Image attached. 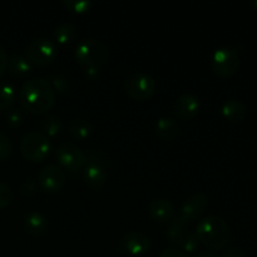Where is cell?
Returning <instances> with one entry per match:
<instances>
[{
    "label": "cell",
    "instance_id": "8fae6325",
    "mask_svg": "<svg viewBox=\"0 0 257 257\" xmlns=\"http://www.w3.org/2000/svg\"><path fill=\"white\" fill-rule=\"evenodd\" d=\"M207 203L208 200L206 195H203V193H195V195L190 196L183 202L180 216L188 223L190 221L196 220V218H198V216L202 215V212L207 207Z\"/></svg>",
    "mask_w": 257,
    "mask_h": 257
},
{
    "label": "cell",
    "instance_id": "ac0fdd59",
    "mask_svg": "<svg viewBox=\"0 0 257 257\" xmlns=\"http://www.w3.org/2000/svg\"><path fill=\"white\" fill-rule=\"evenodd\" d=\"M78 30L72 23L63 22L54 29V38L60 44H67L77 38Z\"/></svg>",
    "mask_w": 257,
    "mask_h": 257
},
{
    "label": "cell",
    "instance_id": "4fadbf2b",
    "mask_svg": "<svg viewBox=\"0 0 257 257\" xmlns=\"http://www.w3.org/2000/svg\"><path fill=\"white\" fill-rule=\"evenodd\" d=\"M200 110V99L195 94L185 93L176 99L173 104V112L182 119H190L195 117Z\"/></svg>",
    "mask_w": 257,
    "mask_h": 257
},
{
    "label": "cell",
    "instance_id": "5bb4252c",
    "mask_svg": "<svg viewBox=\"0 0 257 257\" xmlns=\"http://www.w3.org/2000/svg\"><path fill=\"white\" fill-rule=\"evenodd\" d=\"M148 213L158 222H170L175 216V206L168 200L157 198L148 205Z\"/></svg>",
    "mask_w": 257,
    "mask_h": 257
},
{
    "label": "cell",
    "instance_id": "603a6c76",
    "mask_svg": "<svg viewBox=\"0 0 257 257\" xmlns=\"http://www.w3.org/2000/svg\"><path fill=\"white\" fill-rule=\"evenodd\" d=\"M198 245H200V240L196 236V233H185L178 242L177 248H180L181 251L186 253H191L197 250Z\"/></svg>",
    "mask_w": 257,
    "mask_h": 257
},
{
    "label": "cell",
    "instance_id": "ffe728a7",
    "mask_svg": "<svg viewBox=\"0 0 257 257\" xmlns=\"http://www.w3.org/2000/svg\"><path fill=\"white\" fill-rule=\"evenodd\" d=\"M92 130V124L85 119H74L68 125V131H69L70 135L74 138H79V140L89 137Z\"/></svg>",
    "mask_w": 257,
    "mask_h": 257
},
{
    "label": "cell",
    "instance_id": "6da1fadb",
    "mask_svg": "<svg viewBox=\"0 0 257 257\" xmlns=\"http://www.w3.org/2000/svg\"><path fill=\"white\" fill-rule=\"evenodd\" d=\"M19 99L25 110L33 114H43L54 105L55 92L49 80L32 78L20 88Z\"/></svg>",
    "mask_w": 257,
    "mask_h": 257
},
{
    "label": "cell",
    "instance_id": "1f68e13d",
    "mask_svg": "<svg viewBox=\"0 0 257 257\" xmlns=\"http://www.w3.org/2000/svg\"><path fill=\"white\" fill-rule=\"evenodd\" d=\"M221 257H246L242 250L237 247H231L221 255Z\"/></svg>",
    "mask_w": 257,
    "mask_h": 257
},
{
    "label": "cell",
    "instance_id": "277c9868",
    "mask_svg": "<svg viewBox=\"0 0 257 257\" xmlns=\"http://www.w3.org/2000/svg\"><path fill=\"white\" fill-rule=\"evenodd\" d=\"M50 151V142L42 132H29L20 142V152L32 162H40L48 156Z\"/></svg>",
    "mask_w": 257,
    "mask_h": 257
},
{
    "label": "cell",
    "instance_id": "30bf717a",
    "mask_svg": "<svg viewBox=\"0 0 257 257\" xmlns=\"http://www.w3.org/2000/svg\"><path fill=\"white\" fill-rule=\"evenodd\" d=\"M38 181L45 192H57L64 186L65 172L60 166L48 165L42 168L38 176Z\"/></svg>",
    "mask_w": 257,
    "mask_h": 257
},
{
    "label": "cell",
    "instance_id": "83f0119b",
    "mask_svg": "<svg viewBox=\"0 0 257 257\" xmlns=\"http://www.w3.org/2000/svg\"><path fill=\"white\" fill-rule=\"evenodd\" d=\"M52 87L53 89L58 90V92H64L65 89L68 88V82L67 79H65L64 77H62V75H54V77L52 78Z\"/></svg>",
    "mask_w": 257,
    "mask_h": 257
},
{
    "label": "cell",
    "instance_id": "f546056e",
    "mask_svg": "<svg viewBox=\"0 0 257 257\" xmlns=\"http://www.w3.org/2000/svg\"><path fill=\"white\" fill-rule=\"evenodd\" d=\"M160 257H188V255L183 251H181L180 248H165V250L161 252Z\"/></svg>",
    "mask_w": 257,
    "mask_h": 257
},
{
    "label": "cell",
    "instance_id": "44dd1931",
    "mask_svg": "<svg viewBox=\"0 0 257 257\" xmlns=\"http://www.w3.org/2000/svg\"><path fill=\"white\" fill-rule=\"evenodd\" d=\"M17 93L14 85L8 82H0V110H5L14 103Z\"/></svg>",
    "mask_w": 257,
    "mask_h": 257
},
{
    "label": "cell",
    "instance_id": "484cf974",
    "mask_svg": "<svg viewBox=\"0 0 257 257\" xmlns=\"http://www.w3.org/2000/svg\"><path fill=\"white\" fill-rule=\"evenodd\" d=\"M13 201V191L7 183L0 181V208H4Z\"/></svg>",
    "mask_w": 257,
    "mask_h": 257
},
{
    "label": "cell",
    "instance_id": "ba28073f",
    "mask_svg": "<svg viewBox=\"0 0 257 257\" xmlns=\"http://www.w3.org/2000/svg\"><path fill=\"white\" fill-rule=\"evenodd\" d=\"M124 89L133 99L145 100L155 93L156 82L147 73H137L125 80Z\"/></svg>",
    "mask_w": 257,
    "mask_h": 257
},
{
    "label": "cell",
    "instance_id": "7a4b0ae2",
    "mask_svg": "<svg viewBox=\"0 0 257 257\" xmlns=\"http://www.w3.org/2000/svg\"><path fill=\"white\" fill-rule=\"evenodd\" d=\"M196 236L200 242L212 250H221L230 240V227L223 218L207 216L196 226Z\"/></svg>",
    "mask_w": 257,
    "mask_h": 257
},
{
    "label": "cell",
    "instance_id": "5b68a950",
    "mask_svg": "<svg viewBox=\"0 0 257 257\" xmlns=\"http://www.w3.org/2000/svg\"><path fill=\"white\" fill-rule=\"evenodd\" d=\"M55 157L60 167L72 175H77L79 171H82L87 162V155L78 146L68 142L58 146L55 150Z\"/></svg>",
    "mask_w": 257,
    "mask_h": 257
},
{
    "label": "cell",
    "instance_id": "9c48e42d",
    "mask_svg": "<svg viewBox=\"0 0 257 257\" xmlns=\"http://www.w3.org/2000/svg\"><path fill=\"white\" fill-rule=\"evenodd\" d=\"M83 177L85 182L92 187H102L107 181V171L95 152H90L87 157V162L83 167Z\"/></svg>",
    "mask_w": 257,
    "mask_h": 257
},
{
    "label": "cell",
    "instance_id": "52a82bcc",
    "mask_svg": "<svg viewBox=\"0 0 257 257\" xmlns=\"http://www.w3.org/2000/svg\"><path fill=\"white\" fill-rule=\"evenodd\" d=\"M211 65L213 72L220 77H230L237 70L240 65V58L237 53L228 47H221L215 50L211 58Z\"/></svg>",
    "mask_w": 257,
    "mask_h": 257
},
{
    "label": "cell",
    "instance_id": "d6986e66",
    "mask_svg": "<svg viewBox=\"0 0 257 257\" xmlns=\"http://www.w3.org/2000/svg\"><path fill=\"white\" fill-rule=\"evenodd\" d=\"M186 226H187V222L181 216H177L170 221V226L167 228V237L170 238L171 243L176 246L178 245L182 236L185 235L183 230H185Z\"/></svg>",
    "mask_w": 257,
    "mask_h": 257
},
{
    "label": "cell",
    "instance_id": "cb8c5ba5",
    "mask_svg": "<svg viewBox=\"0 0 257 257\" xmlns=\"http://www.w3.org/2000/svg\"><path fill=\"white\" fill-rule=\"evenodd\" d=\"M60 130H62V122L58 117L55 115H50V117L45 118L43 120V131L45 132V136H49V137H55L57 135H59Z\"/></svg>",
    "mask_w": 257,
    "mask_h": 257
},
{
    "label": "cell",
    "instance_id": "8992f818",
    "mask_svg": "<svg viewBox=\"0 0 257 257\" xmlns=\"http://www.w3.org/2000/svg\"><path fill=\"white\" fill-rule=\"evenodd\" d=\"M57 57V47L54 42L47 38L32 40L25 49V58L30 64L47 65Z\"/></svg>",
    "mask_w": 257,
    "mask_h": 257
},
{
    "label": "cell",
    "instance_id": "3957f363",
    "mask_svg": "<svg viewBox=\"0 0 257 257\" xmlns=\"http://www.w3.org/2000/svg\"><path fill=\"white\" fill-rule=\"evenodd\" d=\"M75 59L85 68H100L107 62L109 53L107 47L97 39H84L77 45Z\"/></svg>",
    "mask_w": 257,
    "mask_h": 257
},
{
    "label": "cell",
    "instance_id": "d4e9b609",
    "mask_svg": "<svg viewBox=\"0 0 257 257\" xmlns=\"http://www.w3.org/2000/svg\"><path fill=\"white\" fill-rule=\"evenodd\" d=\"M63 4L72 12L78 13V14H84L89 12L92 8V2L90 0H63Z\"/></svg>",
    "mask_w": 257,
    "mask_h": 257
},
{
    "label": "cell",
    "instance_id": "e0dca14e",
    "mask_svg": "<svg viewBox=\"0 0 257 257\" xmlns=\"http://www.w3.org/2000/svg\"><path fill=\"white\" fill-rule=\"evenodd\" d=\"M156 132L163 140H171L177 136L178 124L172 118L160 117L156 123Z\"/></svg>",
    "mask_w": 257,
    "mask_h": 257
},
{
    "label": "cell",
    "instance_id": "7c38bea8",
    "mask_svg": "<svg viewBox=\"0 0 257 257\" xmlns=\"http://www.w3.org/2000/svg\"><path fill=\"white\" fill-rule=\"evenodd\" d=\"M122 246L128 253L133 256H140L147 252L151 247L150 238L142 232L131 231L125 233L122 238Z\"/></svg>",
    "mask_w": 257,
    "mask_h": 257
},
{
    "label": "cell",
    "instance_id": "9a60e30c",
    "mask_svg": "<svg viewBox=\"0 0 257 257\" xmlns=\"http://www.w3.org/2000/svg\"><path fill=\"white\" fill-rule=\"evenodd\" d=\"M222 115L231 122H241L246 117V105L237 99H228L221 108Z\"/></svg>",
    "mask_w": 257,
    "mask_h": 257
},
{
    "label": "cell",
    "instance_id": "f1b7e54d",
    "mask_svg": "<svg viewBox=\"0 0 257 257\" xmlns=\"http://www.w3.org/2000/svg\"><path fill=\"white\" fill-rule=\"evenodd\" d=\"M7 119L10 125H13V127H18V125L22 124L23 115L22 113L18 112V110H12V112H9V114H8Z\"/></svg>",
    "mask_w": 257,
    "mask_h": 257
},
{
    "label": "cell",
    "instance_id": "836d02e7",
    "mask_svg": "<svg viewBox=\"0 0 257 257\" xmlns=\"http://www.w3.org/2000/svg\"><path fill=\"white\" fill-rule=\"evenodd\" d=\"M250 5L253 8V9L257 10V0H251Z\"/></svg>",
    "mask_w": 257,
    "mask_h": 257
},
{
    "label": "cell",
    "instance_id": "d6a6232c",
    "mask_svg": "<svg viewBox=\"0 0 257 257\" xmlns=\"http://www.w3.org/2000/svg\"><path fill=\"white\" fill-rule=\"evenodd\" d=\"M196 257H215V256L210 252H200Z\"/></svg>",
    "mask_w": 257,
    "mask_h": 257
},
{
    "label": "cell",
    "instance_id": "7402d4cb",
    "mask_svg": "<svg viewBox=\"0 0 257 257\" xmlns=\"http://www.w3.org/2000/svg\"><path fill=\"white\" fill-rule=\"evenodd\" d=\"M8 69L10 73L17 75H24L32 69V64L27 60L25 57H20V55H14L10 59H8Z\"/></svg>",
    "mask_w": 257,
    "mask_h": 257
},
{
    "label": "cell",
    "instance_id": "4316f807",
    "mask_svg": "<svg viewBox=\"0 0 257 257\" xmlns=\"http://www.w3.org/2000/svg\"><path fill=\"white\" fill-rule=\"evenodd\" d=\"M12 155V142L9 138L0 132V161L7 160Z\"/></svg>",
    "mask_w": 257,
    "mask_h": 257
},
{
    "label": "cell",
    "instance_id": "2e32d148",
    "mask_svg": "<svg viewBox=\"0 0 257 257\" xmlns=\"http://www.w3.org/2000/svg\"><path fill=\"white\" fill-rule=\"evenodd\" d=\"M24 225L28 232L33 236L43 235L48 227L47 218L44 217L43 213L38 212V211H32L25 216Z\"/></svg>",
    "mask_w": 257,
    "mask_h": 257
},
{
    "label": "cell",
    "instance_id": "4dcf8cb0",
    "mask_svg": "<svg viewBox=\"0 0 257 257\" xmlns=\"http://www.w3.org/2000/svg\"><path fill=\"white\" fill-rule=\"evenodd\" d=\"M8 68V55L4 48L0 45V75L7 70Z\"/></svg>",
    "mask_w": 257,
    "mask_h": 257
}]
</instances>
